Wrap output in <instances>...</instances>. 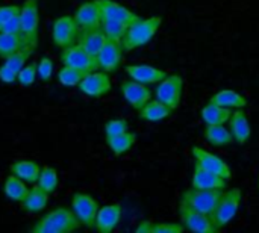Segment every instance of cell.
Returning <instances> with one entry per match:
<instances>
[{
    "mask_svg": "<svg viewBox=\"0 0 259 233\" xmlns=\"http://www.w3.org/2000/svg\"><path fill=\"white\" fill-rule=\"evenodd\" d=\"M79 35H80V29L74 21L73 15H61L53 21L52 39L56 47L67 49L70 45L77 44Z\"/></svg>",
    "mask_w": 259,
    "mask_h": 233,
    "instance_id": "obj_6",
    "label": "cell"
},
{
    "mask_svg": "<svg viewBox=\"0 0 259 233\" xmlns=\"http://www.w3.org/2000/svg\"><path fill=\"white\" fill-rule=\"evenodd\" d=\"M3 193L9 200L20 203L26 197V194L29 193V188H27V185H26V182L23 179H20V177H17L15 174L11 173V176H8L5 179Z\"/></svg>",
    "mask_w": 259,
    "mask_h": 233,
    "instance_id": "obj_30",
    "label": "cell"
},
{
    "mask_svg": "<svg viewBox=\"0 0 259 233\" xmlns=\"http://www.w3.org/2000/svg\"><path fill=\"white\" fill-rule=\"evenodd\" d=\"M58 171L53 168V167H42L41 168V173H39V177H38V180H36V185L42 190V191H46L47 194H52V193H55L56 191V188H58Z\"/></svg>",
    "mask_w": 259,
    "mask_h": 233,
    "instance_id": "obj_32",
    "label": "cell"
},
{
    "mask_svg": "<svg viewBox=\"0 0 259 233\" xmlns=\"http://www.w3.org/2000/svg\"><path fill=\"white\" fill-rule=\"evenodd\" d=\"M203 136L211 146H215V147H228L234 143V136L231 130H228L223 124L206 126Z\"/></svg>",
    "mask_w": 259,
    "mask_h": 233,
    "instance_id": "obj_28",
    "label": "cell"
},
{
    "mask_svg": "<svg viewBox=\"0 0 259 233\" xmlns=\"http://www.w3.org/2000/svg\"><path fill=\"white\" fill-rule=\"evenodd\" d=\"M241 197H243V193L240 188H232V190L223 191V194L215 206V211L211 217L217 230H222L234 220V217L237 215V212L240 209Z\"/></svg>",
    "mask_w": 259,
    "mask_h": 233,
    "instance_id": "obj_4",
    "label": "cell"
},
{
    "mask_svg": "<svg viewBox=\"0 0 259 233\" xmlns=\"http://www.w3.org/2000/svg\"><path fill=\"white\" fill-rule=\"evenodd\" d=\"M2 33H21V27H20V18L12 17L11 20H8L2 27H0Z\"/></svg>",
    "mask_w": 259,
    "mask_h": 233,
    "instance_id": "obj_40",
    "label": "cell"
},
{
    "mask_svg": "<svg viewBox=\"0 0 259 233\" xmlns=\"http://www.w3.org/2000/svg\"><path fill=\"white\" fill-rule=\"evenodd\" d=\"M32 53H33V49L24 47V49H21V50L12 53L11 56L5 58V59H3V64H5L6 67L12 68L15 73H18V71L26 65V62H27V59L30 58Z\"/></svg>",
    "mask_w": 259,
    "mask_h": 233,
    "instance_id": "obj_34",
    "label": "cell"
},
{
    "mask_svg": "<svg viewBox=\"0 0 259 233\" xmlns=\"http://www.w3.org/2000/svg\"><path fill=\"white\" fill-rule=\"evenodd\" d=\"M87 73L82 71V70H77L74 67H68V65H64L59 73H58V82L62 85V86H67V88H73V86H77L80 83V80L83 79Z\"/></svg>",
    "mask_w": 259,
    "mask_h": 233,
    "instance_id": "obj_31",
    "label": "cell"
},
{
    "mask_svg": "<svg viewBox=\"0 0 259 233\" xmlns=\"http://www.w3.org/2000/svg\"><path fill=\"white\" fill-rule=\"evenodd\" d=\"M99 203L87 193H76L71 199V211L77 217L82 226L93 229L96 223V215L99 212Z\"/></svg>",
    "mask_w": 259,
    "mask_h": 233,
    "instance_id": "obj_10",
    "label": "cell"
},
{
    "mask_svg": "<svg viewBox=\"0 0 259 233\" xmlns=\"http://www.w3.org/2000/svg\"><path fill=\"white\" fill-rule=\"evenodd\" d=\"M36 71H38V77L41 80L49 82L53 74V61L49 56H42L36 64Z\"/></svg>",
    "mask_w": 259,
    "mask_h": 233,
    "instance_id": "obj_37",
    "label": "cell"
},
{
    "mask_svg": "<svg viewBox=\"0 0 259 233\" xmlns=\"http://www.w3.org/2000/svg\"><path fill=\"white\" fill-rule=\"evenodd\" d=\"M129 130V123L124 118H112L105 124V135L106 136H115L123 132Z\"/></svg>",
    "mask_w": 259,
    "mask_h": 233,
    "instance_id": "obj_36",
    "label": "cell"
},
{
    "mask_svg": "<svg viewBox=\"0 0 259 233\" xmlns=\"http://www.w3.org/2000/svg\"><path fill=\"white\" fill-rule=\"evenodd\" d=\"M59 59H61L62 65L74 67V68L82 70L85 73L99 70L97 59L94 56H91L80 44H74V45H70L67 49H62Z\"/></svg>",
    "mask_w": 259,
    "mask_h": 233,
    "instance_id": "obj_8",
    "label": "cell"
},
{
    "mask_svg": "<svg viewBox=\"0 0 259 233\" xmlns=\"http://www.w3.org/2000/svg\"><path fill=\"white\" fill-rule=\"evenodd\" d=\"M100 27L103 29L106 38L109 39H114V41H120L123 39L129 24L126 23H120V21H112V20H102L100 23Z\"/></svg>",
    "mask_w": 259,
    "mask_h": 233,
    "instance_id": "obj_33",
    "label": "cell"
},
{
    "mask_svg": "<svg viewBox=\"0 0 259 233\" xmlns=\"http://www.w3.org/2000/svg\"><path fill=\"white\" fill-rule=\"evenodd\" d=\"M74 21L77 23L80 32L88 30L93 27H99L102 23V14H100V6L97 0H90L80 5L76 12H74Z\"/></svg>",
    "mask_w": 259,
    "mask_h": 233,
    "instance_id": "obj_15",
    "label": "cell"
},
{
    "mask_svg": "<svg viewBox=\"0 0 259 233\" xmlns=\"http://www.w3.org/2000/svg\"><path fill=\"white\" fill-rule=\"evenodd\" d=\"M184 92V79L179 74H168L156 86V99L171 108L173 111L181 106Z\"/></svg>",
    "mask_w": 259,
    "mask_h": 233,
    "instance_id": "obj_7",
    "label": "cell"
},
{
    "mask_svg": "<svg viewBox=\"0 0 259 233\" xmlns=\"http://www.w3.org/2000/svg\"><path fill=\"white\" fill-rule=\"evenodd\" d=\"M179 217L181 223L185 227V230H190L193 233H217V227L214 226L211 217L200 214L197 211L179 206Z\"/></svg>",
    "mask_w": 259,
    "mask_h": 233,
    "instance_id": "obj_13",
    "label": "cell"
},
{
    "mask_svg": "<svg viewBox=\"0 0 259 233\" xmlns=\"http://www.w3.org/2000/svg\"><path fill=\"white\" fill-rule=\"evenodd\" d=\"M18 77V73H15L12 68L6 67L5 64L0 65V80L5 83H15Z\"/></svg>",
    "mask_w": 259,
    "mask_h": 233,
    "instance_id": "obj_41",
    "label": "cell"
},
{
    "mask_svg": "<svg viewBox=\"0 0 259 233\" xmlns=\"http://www.w3.org/2000/svg\"><path fill=\"white\" fill-rule=\"evenodd\" d=\"M138 233H150L152 232V221H141L137 227Z\"/></svg>",
    "mask_w": 259,
    "mask_h": 233,
    "instance_id": "obj_42",
    "label": "cell"
},
{
    "mask_svg": "<svg viewBox=\"0 0 259 233\" xmlns=\"http://www.w3.org/2000/svg\"><path fill=\"white\" fill-rule=\"evenodd\" d=\"M121 220V205L120 203H111L99 208V212L96 215L94 227L100 233H111Z\"/></svg>",
    "mask_w": 259,
    "mask_h": 233,
    "instance_id": "obj_16",
    "label": "cell"
},
{
    "mask_svg": "<svg viewBox=\"0 0 259 233\" xmlns=\"http://www.w3.org/2000/svg\"><path fill=\"white\" fill-rule=\"evenodd\" d=\"M106 39L108 38H106L103 29L99 26V27H93V29H88V30H82L80 35H79L77 44H80L91 56L97 58V55L100 53V50L105 45Z\"/></svg>",
    "mask_w": 259,
    "mask_h": 233,
    "instance_id": "obj_20",
    "label": "cell"
},
{
    "mask_svg": "<svg viewBox=\"0 0 259 233\" xmlns=\"http://www.w3.org/2000/svg\"><path fill=\"white\" fill-rule=\"evenodd\" d=\"M80 221L68 208H56L41 217L30 229L32 233H71L80 227Z\"/></svg>",
    "mask_w": 259,
    "mask_h": 233,
    "instance_id": "obj_1",
    "label": "cell"
},
{
    "mask_svg": "<svg viewBox=\"0 0 259 233\" xmlns=\"http://www.w3.org/2000/svg\"><path fill=\"white\" fill-rule=\"evenodd\" d=\"M49 196L46 191H42L38 185L29 188V193L26 194V197L20 202L21 209L29 212V214H38L41 212L47 203H49Z\"/></svg>",
    "mask_w": 259,
    "mask_h": 233,
    "instance_id": "obj_23",
    "label": "cell"
},
{
    "mask_svg": "<svg viewBox=\"0 0 259 233\" xmlns=\"http://www.w3.org/2000/svg\"><path fill=\"white\" fill-rule=\"evenodd\" d=\"M232 111L228 108H223L214 102H208L202 111H200V118L206 126H212V124H225L229 121Z\"/></svg>",
    "mask_w": 259,
    "mask_h": 233,
    "instance_id": "obj_24",
    "label": "cell"
},
{
    "mask_svg": "<svg viewBox=\"0 0 259 233\" xmlns=\"http://www.w3.org/2000/svg\"><path fill=\"white\" fill-rule=\"evenodd\" d=\"M223 191L225 190H197V188L191 187V190H188L182 194L179 206L197 211L208 217H212Z\"/></svg>",
    "mask_w": 259,
    "mask_h": 233,
    "instance_id": "obj_3",
    "label": "cell"
},
{
    "mask_svg": "<svg viewBox=\"0 0 259 233\" xmlns=\"http://www.w3.org/2000/svg\"><path fill=\"white\" fill-rule=\"evenodd\" d=\"M9 171L12 174H15L17 177L23 179L26 183H36L39 173H41V167L38 162L35 161H29V159H23V161H15L11 164Z\"/></svg>",
    "mask_w": 259,
    "mask_h": 233,
    "instance_id": "obj_25",
    "label": "cell"
},
{
    "mask_svg": "<svg viewBox=\"0 0 259 233\" xmlns=\"http://www.w3.org/2000/svg\"><path fill=\"white\" fill-rule=\"evenodd\" d=\"M191 187L197 190H226L228 180L196 164L193 179H191Z\"/></svg>",
    "mask_w": 259,
    "mask_h": 233,
    "instance_id": "obj_19",
    "label": "cell"
},
{
    "mask_svg": "<svg viewBox=\"0 0 259 233\" xmlns=\"http://www.w3.org/2000/svg\"><path fill=\"white\" fill-rule=\"evenodd\" d=\"M185 227L182 223H152L150 233H182Z\"/></svg>",
    "mask_w": 259,
    "mask_h": 233,
    "instance_id": "obj_38",
    "label": "cell"
},
{
    "mask_svg": "<svg viewBox=\"0 0 259 233\" xmlns=\"http://www.w3.org/2000/svg\"><path fill=\"white\" fill-rule=\"evenodd\" d=\"M24 47H29V45L23 33H2L0 32V59H5Z\"/></svg>",
    "mask_w": 259,
    "mask_h": 233,
    "instance_id": "obj_29",
    "label": "cell"
},
{
    "mask_svg": "<svg viewBox=\"0 0 259 233\" xmlns=\"http://www.w3.org/2000/svg\"><path fill=\"white\" fill-rule=\"evenodd\" d=\"M229 130L234 136V141L238 144H246L250 138V124L247 120V115L244 114L243 109H237L231 114L229 118Z\"/></svg>",
    "mask_w": 259,
    "mask_h": 233,
    "instance_id": "obj_21",
    "label": "cell"
},
{
    "mask_svg": "<svg viewBox=\"0 0 259 233\" xmlns=\"http://www.w3.org/2000/svg\"><path fill=\"white\" fill-rule=\"evenodd\" d=\"M161 24H162L161 17L137 18L135 21H132L121 39L124 52H132L150 42V39L156 35Z\"/></svg>",
    "mask_w": 259,
    "mask_h": 233,
    "instance_id": "obj_2",
    "label": "cell"
},
{
    "mask_svg": "<svg viewBox=\"0 0 259 233\" xmlns=\"http://www.w3.org/2000/svg\"><path fill=\"white\" fill-rule=\"evenodd\" d=\"M18 14H20V6H17V5H5V6H0V27L8 20H11L12 17H17Z\"/></svg>",
    "mask_w": 259,
    "mask_h": 233,
    "instance_id": "obj_39",
    "label": "cell"
},
{
    "mask_svg": "<svg viewBox=\"0 0 259 233\" xmlns=\"http://www.w3.org/2000/svg\"><path fill=\"white\" fill-rule=\"evenodd\" d=\"M79 91L91 99H100L103 96H106L111 88H112V82L108 73L105 71H90L83 76V79L80 80V83L77 85Z\"/></svg>",
    "mask_w": 259,
    "mask_h": 233,
    "instance_id": "obj_9",
    "label": "cell"
},
{
    "mask_svg": "<svg viewBox=\"0 0 259 233\" xmlns=\"http://www.w3.org/2000/svg\"><path fill=\"white\" fill-rule=\"evenodd\" d=\"M123 44L120 41H114V39H106L105 45L102 47L100 53L97 55V64H99V70L105 71V73H114L118 70L121 59H123Z\"/></svg>",
    "mask_w": 259,
    "mask_h": 233,
    "instance_id": "obj_12",
    "label": "cell"
},
{
    "mask_svg": "<svg viewBox=\"0 0 259 233\" xmlns=\"http://www.w3.org/2000/svg\"><path fill=\"white\" fill-rule=\"evenodd\" d=\"M36 76H38L36 64H35V62H32V64H26V65L18 71L17 82H18L21 86H30V85H33V82H35Z\"/></svg>",
    "mask_w": 259,
    "mask_h": 233,
    "instance_id": "obj_35",
    "label": "cell"
},
{
    "mask_svg": "<svg viewBox=\"0 0 259 233\" xmlns=\"http://www.w3.org/2000/svg\"><path fill=\"white\" fill-rule=\"evenodd\" d=\"M126 73L132 80H137L140 83H146V85H153V83H159L162 79H165L168 76L167 71L147 65V64H135V65H127L126 67Z\"/></svg>",
    "mask_w": 259,
    "mask_h": 233,
    "instance_id": "obj_17",
    "label": "cell"
},
{
    "mask_svg": "<svg viewBox=\"0 0 259 233\" xmlns=\"http://www.w3.org/2000/svg\"><path fill=\"white\" fill-rule=\"evenodd\" d=\"M211 102L228 108V109H244L247 106V100L244 99V96H241L237 91L232 89H222L219 92H215L211 97Z\"/></svg>",
    "mask_w": 259,
    "mask_h": 233,
    "instance_id": "obj_26",
    "label": "cell"
},
{
    "mask_svg": "<svg viewBox=\"0 0 259 233\" xmlns=\"http://www.w3.org/2000/svg\"><path fill=\"white\" fill-rule=\"evenodd\" d=\"M121 94L124 100L135 109L140 111L150 99H152V91L146 83H140L137 80H123L121 82Z\"/></svg>",
    "mask_w": 259,
    "mask_h": 233,
    "instance_id": "obj_14",
    "label": "cell"
},
{
    "mask_svg": "<svg viewBox=\"0 0 259 233\" xmlns=\"http://www.w3.org/2000/svg\"><path fill=\"white\" fill-rule=\"evenodd\" d=\"M191 155L196 159V164L200 165L202 168H205L208 171H212V173L225 177L226 180H231V177H232L231 167L223 159H220L217 155H214V153H211V152H208V150H205L202 147H197V146H194L191 149Z\"/></svg>",
    "mask_w": 259,
    "mask_h": 233,
    "instance_id": "obj_11",
    "label": "cell"
},
{
    "mask_svg": "<svg viewBox=\"0 0 259 233\" xmlns=\"http://www.w3.org/2000/svg\"><path fill=\"white\" fill-rule=\"evenodd\" d=\"M20 27L21 33L30 49H36L38 45V27H39V11L38 0H24L20 6Z\"/></svg>",
    "mask_w": 259,
    "mask_h": 233,
    "instance_id": "obj_5",
    "label": "cell"
},
{
    "mask_svg": "<svg viewBox=\"0 0 259 233\" xmlns=\"http://www.w3.org/2000/svg\"><path fill=\"white\" fill-rule=\"evenodd\" d=\"M173 109L168 108L167 105H164L162 102H159L158 99L155 100H149L140 111H138V117L147 123H158L162 121L165 118H168L171 115Z\"/></svg>",
    "mask_w": 259,
    "mask_h": 233,
    "instance_id": "obj_22",
    "label": "cell"
},
{
    "mask_svg": "<svg viewBox=\"0 0 259 233\" xmlns=\"http://www.w3.org/2000/svg\"><path fill=\"white\" fill-rule=\"evenodd\" d=\"M100 6V14L102 20H112V21H120L131 24L137 18H140L135 12L127 9L126 6L114 2V0H97Z\"/></svg>",
    "mask_w": 259,
    "mask_h": 233,
    "instance_id": "obj_18",
    "label": "cell"
},
{
    "mask_svg": "<svg viewBox=\"0 0 259 233\" xmlns=\"http://www.w3.org/2000/svg\"><path fill=\"white\" fill-rule=\"evenodd\" d=\"M137 143V135L134 132H123L115 136H106V144L115 156H123Z\"/></svg>",
    "mask_w": 259,
    "mask_h": 233,
    "instance_id": "obj_27",
    "label": "cell"
}]
</instances>
